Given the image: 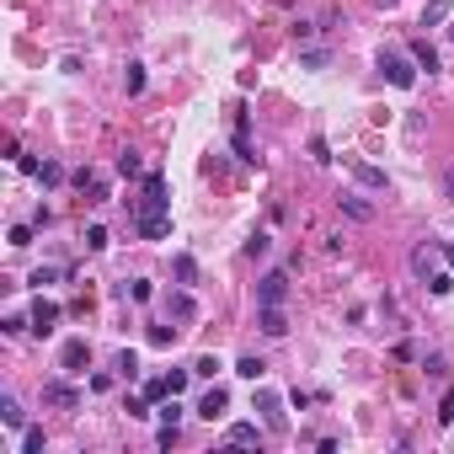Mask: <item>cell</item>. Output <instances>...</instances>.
Masks as SVG:
<instances>
[{
  "label": "cell",
  "instance_id": "obj_1",
  "mask_svg": "<svg viewBox=\"0 0 454 454\" xmlns=\"http://www.w3.org/2000/svg\"><path fill=\"white\" fill-rule=\"evenodd\" d=\"M380 75H385L390 86H401V91H412V86H417V59H407V54L385 48V54H380Z\"/></svg>",
  "mask_w": 454,
  "mask_h": 454
},
{
  "label": "cell",
  "instance_id": "obj_2",
  "mask_svg": "<svg viewBox=\"0 0 454 454\" xmlns=\"http://www.w3.org/2000/svg\"><path fill=\"white\" fill-rule=\"evenodd\" d=\"M166 177H161V171H150V177H144V198H139V209H134V214H166Z\"/></svg>",
  "mask_w": 454,
  "mask_h": 454
},
{
  "label": "cell",
  "instance_id": "obj_3",
  "mask_svg": "<svg viewBox=\"0 0 454 454\" xmlns=\"http://www.w3.org/2000/svg\"><path fill=\"white\" fill-rule=\"evenodd\" d=\"M438 257H443V240H433V246H428V240H422V246H412V273L428 284V278L438 273Z\"/></svg>",
  "mask_w": 454,
  "mask_h": 454
},
{
  "label": "cell",
  "instance_id": "obj_4",
  "mask_svg": "<svg viewBox=\"0 0 454 454\" xmlns=\"http://www.w3.org/2000/svg\"><path fill=\"white\" fill-rule=\"evenodd\" d=\"M86 363H91V342H86V337H70V342L59 347V369L64 374H81Z\"/></svg>",
  "mask_w": 454,
  "mask_h": 454
},
{
  "label": "cell",
  "instance_id": "obj_5",
  "mask_svg": "<svg viewBox=\"0 0 454 454\" xmlns=\"http://www.w3.org/2000/svg\"><path fill=\"white\" fill-rule=\"evenodd\" d=\"M43 407L70 412V407H81V390H75V385H64V380H48V385H43Z\"/></svg>",
  "mask_w": 454,
  "mask_h": 454
},
{
  "label": "cell",
  "instance_id": "obj_6",
  "mask_svg": "<svg viewBox=\"0 0 454 454\" xmlns=\"http://www.w3.org/2000/svg\"><path fill=\"white\" fill-rule=\"evenodd\" d=\"M257 412H262V422H267L273 433H284V428H289V417H284V401H278L273 390H257Z\"/></svg>",
  "mask_w": 454,
  "mask_h": 454
},
{
  "label": "cell",
  "instance_id": "obj_7",
  "mask_svg": "<svg viewBox=\"0 0 454 454\" xmlns=\"http://www.w3.org/2000/svg\"><path fill=\"white\" fill-rule=\"evenodd\" d=\"M284 294H289V273H267L257 284V305H284Z\"/></svg>",
  "mask_w": 454,
  "mask_h": 454
},
{
  "label": "cell",
  "instance_id": "obj_8",
  "mask_svg": "<svg viewBox=\"0 0 454 454\" xmlns=\"http://www.w3.org/2000/svg\"><path fill=\"white\" fill-rule=\"evenodd\" d=\"M257 326H262V337H284L289 332V315L278 310V305H257Z\"/></svg>",
  "mask_w": 454,
  "mask_h": 454
},
{
  "label": "cell",
  "instance_id": "obj_9",
  "mask_svg": "<svg viewBox=\"0 0 454 454\" xmlns=\"http://www.w3.org/2000/svg\"><path fill=\"white\" fill-rule=\"evenodd\" d=\"M75 187H81L86 192V204H107V182H102V177H96V171H75Z\"/></svg>",
  "mask_w": 454,
  "mask_h": 454
},
{
  "label": "cell",
  "instance_id": "obj_10",
  "mask_svg": "<svg viewBox=\"0 0 454 454\" xmlns=\"http://www.w3.org/2000/svg\"><path fill=\"white\" fill-rule=\"evenodd\" d=\"M27 321H33V332H37V337H48V332H54V321H59V305H54V299H37Z\"/></svg>",
  "mask_w": 454,
  "mask_h": 454
},
{
  "label": "cell",
  "instance_id": "obj_11",
  "mask_svg": "<svg viewBox=\"0 0 454 454\" xmlns=\"http://www.w3.org/2000/svg\"><path fill=\"white\" fill-rule=\"evenodd\" d=\"M134 230L144 240H161V235H171V219L166 214H134Z\"/></svg>",
  "mask_w": 454,
  "mask_h": 454
},
{
  "label": "cell",
  "instance_id": "obj_12",
  "mask_svg": "<svg viewBox=\"0 0 454 454\" xmlns=\"http://www.w3.org/2000/svg\"><path fill=\"white\" fill-rule=\"evenodd\" d=\"M225 407H230V395H225V390H219V385H214V390H209L204 401H198V417L219 422V417H225Z\"/></svg>",
  "mask_w": 454,
  "mask_h": 454
},
{
  "label": "cell",
  "instance_id": "obj_13",
  "mask_svg": "<svg viewBox=\"0 0 454 454\" xmlns=\"http://www.w3.org/2000/svg\"><path fill=\"white\" fill-rule=\"evenodd\" d=\"M230 449H246V443H262V433H257V422H235V428L225 433Z\"/></svg>",
  "mask_w": 454,
  "mask_h": 454
},
{
  "label": "cell",
  "instance_id": "obj_14",
  "mask_svg": "<svg viewBox=\"0 0 454 454\" xmlns=\"http://www.w3.org/2000/svg\"><path fill=\"white\" fill-rule=\"evenodd\" d=\"M412 59H417V70L433 75V70H438V48H433L428 37H417V43H412Z\"/></svg>",
  "mask_w": 454,
  "mask_h": 454
},
{
  "label": "cell",
  "instance_id": "obj_15",
  "mask_svg": "<svg viewBox=\"0 0 454 454\" xmlns=\"http://www.w3.org/2000/svg\"><path fill=\"white\" fill-rule=\"evenodd\" d=\"M171 273H177V284H198V262H192L187 251H177V257H171Z\"/></svg>",
  "mask_w": 454,
  "mask_h": 454
},
{
  "label": "cell",
  "instance_id": "obj_16",
  "mask_svg": "<svg viewBox=\"0 0 454 454\" xmlns=\"http://www.w3.org/2000/svg\"><path fill=\"white\" fill-rule=\"evenodd\" d=\"M347 171L363 182V187H385V171L380 166H363V161H347Z\"/></svg>",
  "mask_w": 454,
  "mask_h": 454
},
{
  "label": "cell",
  "instance_id": "obj_17",
  "mask_svg": "<svg viewBox=\"0 0 454 454\" xmlns=\"http://www.w3.org/2000/svg\"><path fill=\"white\" fill-rule=\"evenodd\" d=\"M449 0H428V6H422V27H438V22H449Z\"/></svg>",
  "mask_w": 454,
  "mask_h": 454
},
{
  "label": "cell",
  "instance_id": "obj_18",
  "mask_svg": "<svg viewBox=\"0 0 454 454\" xmlns=\"http://www.w3.org/2000/svg\"><path fill=\"white\" fill-rule=\"evenodd\" d=\"M235 374H240V380H251V385H257V380L267 374V363H262V359H251V353H246V359L235 363Z\"/></svg>",
  "mask_w": 454,
  "mask_h": 454
},
{
  "label": "cell",
  "instance_id": "obj_19",
  "mask_svg": "<svg viewBox=\"0 0 454 454\" xmlns=\"http://www.w3.org/2000/svg\"><path fill=\"white\" fill-rule=\"evenodd\" d=\"M0 422H6V428H22V422H27V412L16 407L11 395H6V401H0Z\"/></svg>",
  "mask_w": 454,
  "mask_h": 454
},
{
  "label": "cell",
  "instance_id": "obj_20",
  "mask_svg": "<svg viewBox=\"0 0 454 454\" xmlns=\"http://www.w3.org/2000/svg\"><path fill=\"white\" fill-rule=\"evenodd\" d=\"M112 369H118L123 380H134V374H139V353H134V347H123V353H118V363H112Z\"/></svg>",
  "mask_w": 454,
  "mask_h": 454
},
{
  "label": "cell",
  "instance_id": "obj_21",
  "mask_svg": "<svg viewBox=\"0 0 454 454\" xmlns=\"http://www.w3.org/2000/svg\"><path fill=\"white\" fill-rule=\"evenodd\" d=\"M171 315H177V321H192V315H198L192 294H171Z\"/></svg>",
  "mask_w": 454,
  "mask_h": 454
},
{
  "label": "cell",
  "instance_id": "obj_22",
  "mask_svg": "<svg viewBox=\"0 0 454 454\" xmlns=\"http://www.w3.org/2000/svg\"><path fill=\"white\" fill-rule=\"evenodd\" d=\"M342 209H347L353 219H374V209L363 204V198H353V192H342Z\"/></svg>",
  "mask_w": 454,
  "mask_h": 454
},
{
  "label": "cell",
  "instance_id": "obj_23",
  "mask_svg": "<svg viewBox=\"0 0 454 454\" xmlns=\"http://www.w3.org/2000/svg\"><path fill=\"white\" fill-rule=\"evenodd\" d=\"M433 417H438V428H449V422H454V390L438 395V412H433Z\"/></svg>",
  "mask_w": 454,
  "mask_h": 454
},
{
  "label": "cell",
  "instance_id": "obj_24",
  "mask_svg": "<svg viewBox=\"0 0 454 454\" xmlns=\"http://www.w3.org/2000/svg\"><path fill=\"white\" fill-rule=\"evenodd\" d=\"M177 417H182L177 395H166V401H161V428H177Z\"/></svg>",
  "mask_w": 454,
  "mask_h": 454
},
{
  "label": "cell",
  "instance_id": "obj_25",
  "mask_svg": "<svg viewBox=\"0 0 454 454\" xmlns=\"http://www.w3.org/2000/svg\"><path fill=\"white\" fill-rule=\"evenodd\" d=\"M310 161H315V166H332V144H326L321 134L310 139Z\"/></svg>",
  "mask_w": 454,
  "mask_h": 454
},
{
  "label": "cell",
  "instance_id": "obj_26",
  "mask_svg": "<svg viewBox=\"0 0 454 454\" xmlns=\"http://www.w3.org/2000/svg\"><path fill=\"white\" fill-rule=\"evenodd\" d=\"M177 342V326H150V347H171Z\"/></svg>",
  "mask_w": 454,
  "mask_h": 454
},
{
  "label": "cell",
  "instance_id": "obj_27",
  "mask_svg": "<svg viewBox=\"0 0 454 454\" xmlns=\"http://www.w3.org/2000/svg\"><path fill=\"white\" fill-rule=\"evenodd\" d=\"M123 86H129V96L144 91V64H129V75H123Z\"/></svg>",
  "mask_w": 454,
  "mask_h": 454
},
{
  "label": "cell",
  "instance_id": "obj_28",
  "mask_svg": "<svg viewBox=\"0 0 454 454\" xmlns=\"http://www.w3.org/2000/svg\"><path fill=\"white\" fill-rule=\"evenodd\" d=\"M428 289H433V299H443V294L454 289V273H433V278H428Z\"/></svg>",
  "mask_w": 454,
  "mask_h": 454
},
{
  "label": "cell",
  "instance_id": "obj_29",
  "mask_svg": "<svg viewBox=\"0 0 454 454\" xmlns=\"http://www.w3.org/2000/svg\"><path fill=\"white\" fill-rule=\"evenodd\" d=\"M102 246H107V230H102V225H86V251H102Z\"/></svg>",
  "mask_w": 454,
  "mask_h": 454
},
{
  "label": "cell",
  "instance_id": "obj_30",
  "mask_svg": "<svg viewBox=\"0 0 454 454\" xmlns=\"http://www.w3.org/2000/svg\"><path fill=\"white\" fill-rule=\"evenodd\" d=\"M150 294H156V284H150V278H134V284H129V299H139V305H144Z\"/></svg>",
  "mask_w": 454,
  "mask_h": 454
},
{
  "label": "cell",
  "instance_id": "obj_31",
  "mask_svg": "<svg viewBox=\"0 0 454 454\" xmlns=\"http://www.w3.org/2000/svg\"><path fill=\"white\" fill-rule=\"evenodd\" d=\"M192 374H204V380H214V374H219V359H214V353H204V359L192 363Z\"/></svg>",
  "mask_w": 454,
  "mask_h": 454
},
{
  "label": "cell",
  "instance_id": "obj_32",
  "mask_svg": "<svg viewBox=\"0 0 454 454\" xmlns=\"http://www.w3.org/2000/svg\"><path fill=\"white\" fill-rule=\"evenodd\" d=\"M6 240H11L16 251H22V246H33V225H11V235H6Z\"/></svg>",
  "mask_w": 454,
  "mask_h": 454
},
{
  "label": "cell",
  "instance_id": "obj_33",
  "mask_svg": "<svg viewBox=\"0 0 454 454\" xmlns=\"http://www.w3.org/2000/svg\"><path fill=\"white\" fill-rule=\"evenodd\" d=\"M37 449H43V428H27L22 433V454H37Z\"/></svg>",
  "mask_w": 454,
  "mask_h": 454
},
{
  "label": "cell",
  "instance_id": "obj_34",
  "mask_svg": "<svg viewBox=\"0 0 454 454\" xmlns=\"http://www.w3.org/2000/svg\"><path fill=\"white\" fill-rule=\"evenodd\" d=\"M267 246H273V240H267V235H262V230H257V235H251V240H246V257H267Z\"/></svg>",
  "mask_w": 454,
  "mask_h": 454
},
{
  "label": "cell",
  "instance_id": "obj_35",
  "mask_svg": "<svg viewBox=\"0 0 454 454\" xmlns=\"http://www.w3.org/2000/svg\"><path fill=\"white\" fill-rule=\"evenodd\" d=\"M37 182H43V187H54V182H64V171L54 166V161H43V171H37Z\"/></svg>",
  "mask_w": 454,
  "mask_h": 454
},
{
  "label": "cell",
  "instance_id": "obj_36",
  "mask_svg": "<svg viewBox=\"0 0 454 454\" xmlns=\"http://www.w3.org/2000/svg\"><path fill=\"white\" fill-rule=\"evenodd\" d=\"M27 326H33V321H22V315H6V326H0V332H6V337H22Z\"/></svg>",
  "mask_w": 454,
  "mask_h": 454
},
{
  "label": "cell",
  "instance_id": "obj_37",
  "mask_svg": "<svg viewBox=\"0 0 454 454\" xmlns=\"http://www.w3.org/2000/svg\"><path fill=\"white\" fill-rule=\"evenodd\" d=\"M118 171H123V177H134V171H139V156H134V150H123V156H118Z\"/></svg>",
  "mask_w": 454,
  "mask_h": 454
},
{
  "label": "cell",
  "instance_id": "obj_38",
  "mask_svg": "<svg viewBox=\"0 0 454 454\" xmlns=\"http://www.w3.org/2000/svg\"><path fill=\"white\" fill-rule=\"evenodd\" d=\"M187 374H192V369H171V374H166V385H171V395H182V385H187Z\"/></svg>",
  "mask_w": 454,
  "mask_h": 454
},
{
  "label": "cell",
  "instance_id": "obj_39",
  "mask_svg": "<svg viewBox=\"0 0 454 454\" xmlns=\"http://www.w3.org/2000/svg\"><path fill=\"white\" fill-rule=\"evenodd\" d=\"M443 257H449V273H454V246H449V240H443Z\"/></svg>",
  "mask_w": 454,
  "mask_h": 454
},
{
  "label": "cell",
  "instance_id": "obj_40",
  "mask_svg": "<svg viewBox=\"0 0 454 454\" xmlns=\"http://www.w3.org/2000/svg\"><path fill=\"white\" fill-rule=\"evenodd\" d=\"M449 33H454V27H449Z\"/></svg>",
  "mask_w": 454,
  "mask_h": 454
}]
</instances>
